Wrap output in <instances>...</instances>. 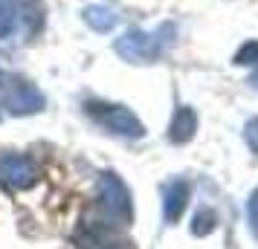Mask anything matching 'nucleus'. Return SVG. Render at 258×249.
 <instances>
[{
  "label": "nucleus",
  "instance_id": "nucleus-14",
  "mask_svg": "<svg viewBox=\"0 0 258 249\" xmlns=\"http://www.w3.org/2000/svg\"><path fill=\"white\" fill-rule=\"evenodd\" d=\"M246 214H249V229H252V237L258 240V189L249 194V203H246Z\"/></svg>",
  "mask_w": 258,
  "mask_h": 249
},
{
  "label": "nucleus",
  "instance_id": "nucleus-9",
  "mask_svg": "<svg viewBox=\"0 0 258 249\" xmlns=\"http://www.w3.org/2000/svg\"><path fill=\"white\" fill-rule=\"evenodd\" d=\"M15 15H21L24 32L29 38L38 35L44 29V21H47V9H44L41 0H15Z\"/></svg>",
  "mask_w": 258,
  "mask_h": 249
},
{
  "label": "nucleus",
  "instance_id": "nucleus-7",
  "mask_svg": "<svg viewBox=\"0 0 258 249\" xmlns=\"http://www.w3.org/2000/svg\"><path fill=\"white\" fill-rule=\"evenodd\" d=\"M188 197H191V186L183 177L168 180L163 186V217L165 223H177L183 212L188 209Z\"/></svg>",
  "mask_w": 258,
  "mask_h": 249
},
{
  "label": "nucleus",
  "instance_id": "nucleus-17",
  "mask_svg": "<svg viewBox=\"0 0 258 249\" xmlns=\"http://www.w3.org/2000/svg\"><path fill=\"white\" fill-rule=\"evenodd\" d=\"M0 119H3V113H0Z\"/></svg>",
  "mask_w": 258,
  "mask_h": 249
},
{
  "label": "nucleus",
  "instance_id": "nucleus-1",
  "mask_svg": "<svg viewBox=\"0 0 258 249\" xmlns=\"http://www.w3.org/2000/svg\"><path fill=\"white\" fill-rule=\"evenodd\" d=\"M174 35H177L174 24H163L160 29H154V32L128 29L125 35H119L113 41V49H116L119 58H125L128 64H154L165 49L174 44Z\"/></svg>",
  "mask_w": 258,
  "mask_h": 249
},
{
  "label": "nucleus",
  "instance_id": "nucleus-5",
  "mask_svg": "<svg viewBox=\"0 0 258 249\" xmlns=\"http://www.w3.org/2000/svg\"><path fill=\"white\" fill-rule=\"evenodd\" d=\"M76 246L79 249H134L128 237H119L116 226L110 220H82L76 229Z\"/></svg>",
  "mask_w": 258,
  "mask_h": 249
},
{
  "label": "nucleus",
  "instance_id": "nucleus-11",
  "mask_svg": "<svg viewBox=\"0 0 258 249\" xmlns=\"http://www.w3.org/2000/svg\"><path fill=\"white\" fill-rule=\"evenodd\" d=\"M215 226H218V214L212 212V209H198L195 217H191V235L195 237H203L215 232Z\"/></svg>",
  "mask_w": 258,
  "mask_h": 249
},
{
  "label": "nucleus",
  "instance_id": "nucleus-4",
  "mask_svg": "<svg viewBox=\"0 0 258 249\" xmlns=\"http://www.w3.org/2000/svg\"><path fill=\"white\" fill-rule=\"evenodd\" d=\"M96 191H99V209L105 214V220H110L113 226H128L131 220H134L131 191L116 174L105 171V174L99 177V183H96Z\"/></svg>",
  "mask_w": 258,
  "mask_h": 249
},
{
  "label": "nucleus",
  "instance_id": "nucleus-3",
  "mask_svg": "<svg viewBox=\"0 0 258 249\" xmlns=\"http://www.w3.org/2000/svg\"><path fill=\"white\" fill-rule=\"evenodd\" d=\"M0 107H6L12 116H32L47 107V99L24 75H3L0 78Z\"/></svg>",
  "mask_w": 258,
  "mask_h": 249
},
{
  "label": "nucleus",
  "instance_id": "nucleus-13",
  "mask_svg": "<svg viewBox=\"0 0 258 249\" xmlns=\"http://www.w3.org/2000/svg\"><path fill=\"white\" fill-rule=\"evenodd\" d=\"M235 64H241V67H258V41H246L244 47L235 52Z\"/></svg>",
  "mask_w": 258,
  "mask_h": 249
},
{
  "label": "nucleus",
  "instance_id": "nucleus-12",
  "mask_svg": "<svg viewBox=\"0 0 258 249\" xmlns=\"http://www.w3.org/2000/svg\"><path fill=\"white\" fill-rule=\"evenodd\" d=\"M15 21H18V15H15V3L12 0H0V41L9 38L15 32Z\"/></svg>",
  "mask_w": 258,
  "mask_h": 249
},
{
  "label": "nucleus",
  "instance_id": "nucleus-16",
  "mask_svg": "<svg viewBox=\"0 0 258 249\" xmlns=\"http://www.w3.org/2000/svg\"><path fill=\"white\" fill-rule=\"evenodd\" d=\"M249 84H252V87H258V72L252 75V78H249Z\"/></svg>",
  "mask_w": 258,
  "mask_h": 249
},
{
  "label": "nucleus",
  "instance_id": "nucleus-6",
  "mask_svg": "<svg viewBox=\"0 0 258 249\" xmlns=\"http://www.w3.org/2000/svg\"><path fill=\"white\" fill-rule=\"evenodd\" d=\"M0 183L9 189H32L38 183V168L21 154H0Z\"/></svg>",
  "mask_w": 258,
  "mask_h": 249
},
{
  "label": "nucleus",
  "instance_id": "nucleus-10",
  "mask_svg": "<svg viewBox=\"0 0 258 249\" xmlns=\"http://www.w3.org/2000/svg\"><path fill=\"white\" fill-rule=\"evenodd\" d=\"M82 18L93 32H110L119 24V15L113 9H107V6H87L82 12Z\"/></svg>",
  "mask_w": 258,
  "mask_h": 249
},
{
  "label": "nucleus",
  "instance_id": "nucleus-8",
  "mask_svg": "<svg viewBox=\"0 0 258 249\" xmlns=\"http://www.w3.org/2000/svg\"><path fill=\"white\" fill-rule=\"evenodd\" d=\"M195 131H198V113H195L191 107L180 105L174 110L171 122H168V139H171L174 145H183V142H188V139L195 136Z\"/></svg>",
  "mask_w": 258,
  "mask_h": 249
},
{
  "label": "nucleus",
  "instance_id": "nucleus-15",
  "mask_svg": "<svg viewBox=\"0 0 258 249\" xmlns=\"http://www.w3.org/2000/svg\"><path fill=\"white\" fill-rule=\"evenodd\" d=\"M244 136H246V142H249V148H252V151L258 154V116L246 122V128H244Z\"/></svg>",
  "mask_w": 258,
  "mask_h": 249
},
{
  "label": "nucleus",
  "instance_id": "nucleus-2",
  "mask_svg": "<svg viewBox=\"0 0 258 249\" xmlns=\"http://www.w3.org/2000/svg\"><path fill=\"white\" fill-rule=\"evenodd\" d=\"M84 113L93 119L102 131L113 133V136H122V139H140L142 133H145V125H142L140 119H137V113L125 105L90 99V102H84Z\"/></svg>",
  "mask_w": 258,
  "mask_h": 249
}]
</instances>
